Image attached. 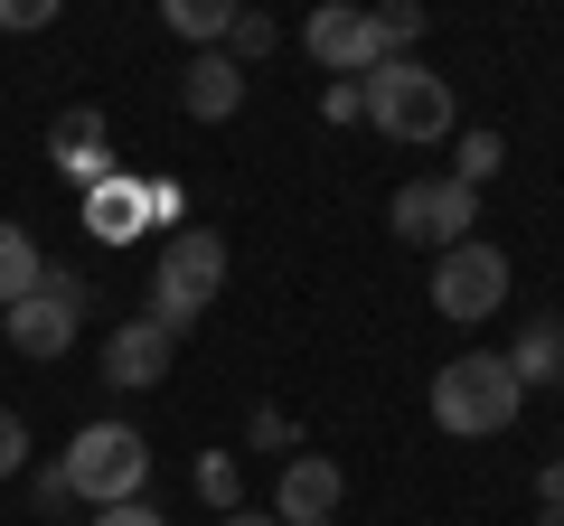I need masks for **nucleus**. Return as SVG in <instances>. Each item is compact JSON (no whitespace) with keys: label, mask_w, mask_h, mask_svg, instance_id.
Masks as SVG:
<instances>
[{"label":"nucleus","mask_w":564,"mask_h":526,"mask_svg":"<svg viewBox=\"0 0 564 526\" xmlns=\"http://www.w3.org/2000/svg\"><path fill=\"white\" fill-rule=\"evenodd\" d=\"M170 329L151 320V310H141V320H122V329H104V376L122 385V395H141V385H161L170 376Z\"/></svg>","instance_id":"9d476101"},{"label":"nucleus","mask_w":564,"mask_h":526,"mask_svg":"<svg viewBox=\"0 0 564 526\" xmlns=\"http://www.w3.org/2000/svg\"><path fill=\"white\" fill-rule=\"evenodd\" d=\"M555 461H564V451H555Z\"/></svg>","instance_id":"cd10ccee"},{"label":"nucleus","mask_w":564,"mask_h":526,"mask_svg":"<svg viewBox=\"0 0 564 526\" xmlns=\"http://www.w3.org/2000/svg\"><path fill=\"white\" fill-rule=\"evenodd\" d=\"M141 226H151V179H95V188H85V235L132 244Z\"/></svg>","instance_id":"f8f14e48"},{"label":"nucleus","mask_w":564,"mask_h":526,"mask_svg":"<svg viewBox=\"0 0 564 526\" xmlns=\"http://www.w3.org/2000/svg\"><path fill=\"white\" fill-rule=\"evenodd\" d=\"M273 47H282V29L263 20V10H236V29H226V57L254 66V57H273Z\"/></svg>","instance_id":"a211bd4d"},{"label":"nucleus","mask_w":564,"mask_h":526,"mask_svg":"<svg viewBox=\"0 0 564 526\" xmlns=\"http://www.w3.org/2000/svg\"><path fill=\"white\" fill-rule=\"evenodd\" d=\"M386 226H395L404 244L452 254V244H470V226H480V188H462L452 169H443V179H404L395 198H386Z\"/></svg>","instance_id":"423d86ee"},{"label":"nucleus","mask_w":564,"mask_h":526,"mask_svg":"<svg viewBox=\"0 0 564 526\" xmlns=\"http://www.w3.org/2000/svg\"><path fill=\"white\" fill-rule=\"evenodd\" d=\"M76 329H85V273L76 263H47L39 292H29L20 310H0V339L20 348V358H66Z\"/></svg>","instance_id":"39448f33"},{"label":"nucleus","mask_w":564,"mask_h":526,"mask_svg":"<svg viewBox=\"0 0 564 526\" xmlns=\"http://www.w3.org/2000/svg\"><path fill=\"white\" fill-rule=\"evenodd\" d=\"M499 358H508V376H518V385H564V320H555V310H545V320H527Z\"/></svg>","instance_id":"4468645a"},{"label":"nucleus","mask_w":564,"mask_h":526,"mask_svg":"<svg viewBox=\"0 0 564 526\" xmlns=\"http://www.w3.org/2000/svg\"><path fill=\"white\" fill-rule=\"evenodd\" d=\"M302 47H311V66H329V85H358V76H377V66H386V39H377V20H367V10H348V0L311 10Z\"/></svg>","instance_id":"6e6552de"},{"label":"nucleus","mask_w":564,"mask_h":526,"mask_svg":"<svg viewBox=\"0 0 564 526\" xmlns=\"http://www.w3.org/2000/svg\"><path fill=\"white\" fill-rule=\"evenodd\" d=\"M339 498H348L339 461H329V451H292L282 480H273V526H329V517H339Z\"/></svg>","instance_id":"1a4fd4ad"},{"label":"nucleus","mask_w":564,"mask_h":526,"mask_svg":"<svg viewBox=\"0 0 564 526\" xmlns=\"http://www.w3.org/2000/svg\"><path fill=\"white\" fill-rule=\"evenodd\" d=\"M180 103H188L198 122H226V113L245 103V66L226 57V47H207V57H188V66H180Z\"/></svg>","instance_id":"ddd939ff"},{"label":"nucleus","mask_w":564,"mask_h":526,"mask_svg":"<svg viewBox=\"0 0 564 526\" xmlns=\"http://www.w3.org/2000/svg\"><path fill=\"white\" fill-rule=\"evenodd\" d=\"M499 161H508V142H499V132H480V122H470V132H452V179H462V188L499 179Z\"/></svg>","instance_id":"f3484780"},{"label":"nucleus","mask_w":564,"mask_h":526,"mask_svg":"<svg viewBox=\"0 0 564 526\" xmlns=\"http://www.w3.org/2000/svg\"><path fill=\"white\" fill-rule=\"evenodd\" d=\"M95 526H170V517H161V507H141V498H132V507H95Z\"/></svg>","instance_id":"393cba45"},{"label":"nucleus","mask_w":564,"mask_h":526,"mask_svg":"<svg viewBox=\"0 0 564 526\" xmlns=\"http://www.w3.org/2000/svg\"><path fill=\"white\" fill-rule=\"evenodd\" d=\"M527 405V385L508 376L499 348H470V358L433 366V424L452 432V442H489V432H508Z\"/></svg>","instance_id":"f257e3e1"},{"label":"nucleus","mask_w":564,"mask_h":526,"mask_svg":"<svg viewBox=\"0 0 564 526\" xmlns=\"http://www.w3.org/2000/svg\"><path fill=\"white\" fill-rule=\"evenodd\" d=\"M57 20V0H0V29H10V39H20V29H47Z\"/></svg>","instance_id":"4be33fe9"},{"label":"nucleus","mask_w":564,"mask_h":526,"mask_svg":"<svg viewBox=\"0 0 564 526\" xmlns=\"http://www.w3.org/2000/svg\"><path fill=\"white\" fill-rule=\"evenodd\" d=\"M10 470H29V424L0 405V480H10Z\"/></svg>","instance_id":"412c9836"},{"label":"nucleus","mask_w":564,"mask_h":526,"mask_svg":"<svg viewBox=\"0 0 564 526\" xmlns=\"http://www.w3.org/2000/svg\"><path fill=\"white\" fill-rule=\"evenodd\" d=\"M207 526H273V507H226V517H207Z\"/></svg>","instance_id":"a878e982"},{"label":"nucleus","mask_w":564,"mask_h":526,"mask_svg":"<svg viewBox=\"0 0 564 526\" xmlns=\"http://www.w3.org/2000/svg\"><path fill=\"white\" fill-rule=\"evenodd\" d=\"M377 20V39H386V57H404V47L423 39V0H386V10H367Z\"/></svg>","instance_id":"6ab92c4d"},{"label":"nucleus","mask_w":564,"mask_h":526,"mask_svg":"<svg viewBox=\"0 0 564 526\" xmlns=\"http://www.w3.org/2000/svg\"><path fill=\"white\" fill-rule=\"evenodd\" d=\"M292 442H302V432H292V414L263 405V414H254V451H292Z\"/></svg>","instance_id":"5701e85b"},{"label":"nucleus","mask_w":564,"mask_h":526,"mask_svg":"<svg viewBox=\"0 0 564 526\" xmlns=\"http://www.w3.org/2000/svg\"><path fill=\"white\" fill-rule=\"evenodd\" d=\"M47 161H57L66 179H85V188L113 179V161H104V113H95V103H66V113L47 122Z\"/></svg>","instance_id":"9b49d317"},{"label":"nucleus","mask_w":564,"mask_h":526,"mask_svg":"<svg viewBox=\"0 0 564 526\" xmlns=\"http://www.w3.org/2000/svg\"><path fill=\"white\" fill-rule=\"evenodd\" d=\"M57 470H66V498H85V507H132L141 489H151V442H141L132 424H85L76 442L57 451Z\"/></svg>","instance_id":"7ed1b4c3"},{"label":"nucleus","mask_w":564,"mask_h":526,"mask_svg":"<svg viewBox=\"0 0 564 526\" xmlns=\"http://www.w3.org/2000/svg\"><path fill=\"white\" fill-rule=\"evenodd\" d=\"M236 489H245L236 451H207V461H198V498H207V507H217V517H226V507H236Z\"/></svg>","instance_id":"aec40b11"},{"label":"nucleus","mask_w":564,"mask_h":526,"mask_svg":"<svg viewBox=\"0 0 564 526\" xmlns=\"http://www.w3.org/2000/svg\"><path fill=\"white\" fill-rule=\"evenodd\" d=\"M217 292H226V235H217V226H188V235H170L161 273H151V320L180 339V329L198 320Z\"/></svg>","instance_id":"20e7f679"},{"label":"nucleus","mask_w":564,"mask_h":526,"mask_svg":"<svg viewBox=\"0 0 564 526\" xmlns=\"http://www.w3.org/2000/svg\"><path fill=\"white\" fill-rule=\"evenodd\" d=\"M536 526H564V498H555V507H536Z\"/></svg>","instance_id":"bb28decb"},{"label":"nucleus","mask_w":564,"mask_h":526,"mask_svg":"<svg viewBox=\"0 0 564 526\" xmlns=\"http://www.w3.org/2000/svg\"><path fill=\"white\" fill-rule=\"evenodd\" d=\"M358 95H367V122H377L386 142H452V132H462L452 76H433V66H414V57H386L377 76H358Z\"/></svg>","instance_id":"f03ea898"},{"label":"nucleus","mask_w":564,"mask_h":526,"mask_svg":"<svg viewBox=\"0 0 564 526\" xmlns=\"http://www.w3.org/2000/svg\"><path fill=\"white\" fill-rule=\"evenodd\" d=\"M433 310L443 320H489V310H508V254L499 244H452V254H433Z\"/></svg>","instance_id":"0eeeda50"},{"label":"nucleus","mask_w":564,"mask_h":526,"mask_svg":"<svg viewBox=\"0 0 564 526\" xmlns=\"http://www.w3.org/2000/svg\"><path fill=\"white\" fill-rule=\"evenodd\" d=\"M226 29H236L226 0H170V39H188L198 57H207V47H226Z\"/></svg>","instance_id":"dca6fc26"},{"label":"nucleus","mask_w":564,"mask_h":526,"mask_svg":"<svg viewBox=\"0 0 564 526\" xmlns=\"http://www.w3.org/2000/svg\"><path fill=\"white\" fill-rule=\"evenodd\" d=\"M39 273H47V254H39V235H29L20 217H0V310H20L29 292H39Z\"/></svg>","instance_id":"2eb2a0df"},{"label":"nucleus","mask_w":564,"mask_h":526,"mask_svg":"<svg viewBox=\"0 0 564 526\" xmlns=\"http://www.w3.org/2000/svg\"><path fill=\"white\" fill-rule=\"evenodd\" d=\"M321 122H367V95H358V85H329V95H321Z\"/></svg>","instance_id":"b1692460"}]
</instances>
